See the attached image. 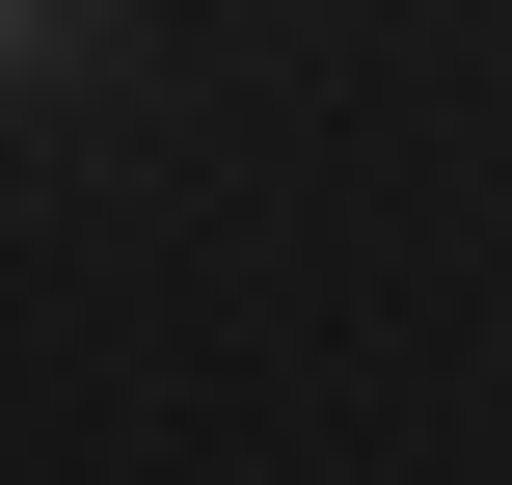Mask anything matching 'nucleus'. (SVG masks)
I'll return each mask as SVG.
<instances>
[{
    "label": "nucleus",
    "instance_id": "1",
    "mask_svg": "<svg viewBox=\"0 0 512 485\" xmlns=\"http://www.w3.org/2000/svg\"><path fill=\"white\" fill-rule=\"evenodd\" d=\"M27 27H54V0H0V54H27Z\"/></svg>",
    "mask_w": 512,
    "mask_h": 485
}]
</instances>
